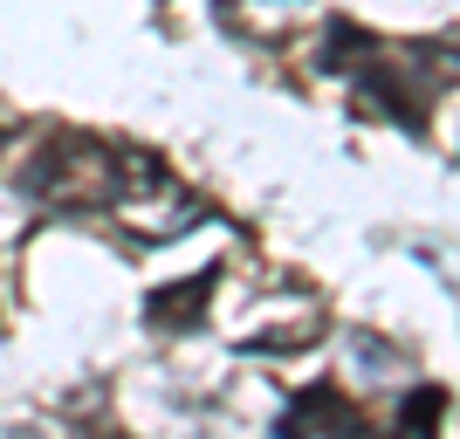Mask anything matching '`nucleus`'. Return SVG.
Listing matches in <instances>:
<instances>
[{
  "label": "nucleus",
  "mask_w": 460,
  "mask_h": 439,
  "mask_svg": "<svg viewBox=\"0 0 460 439\" xmlns=\"http://www.w3.org/2000/svg\"><path fill=\"white\" fill-rule=\"evenodd\" d=\"M117 165H111V152L96 145V137H49L35 152V165H28V192L35 199H49V206H103L117 192Z\"/></svg>",
  "instance_id": "obj_1"
},
{
  "label": "nucleus",
  "mask_w": 460,
  "mask_h": 439,
  "mask_svg": "<svg viewBox=\"0 0 460 439\" xmlns=\"http://www.w3.org/2000/svg\"><path fill=\"white\" fill-rule=\"evenodd\" d=\"M275 439H358V412L337 391H303L288 405V419L275 426Z\"/></svg>",
  "instance_id": "obj_2"
},
{
  "label": "nucleus",
  "mask_w": 460,
  "mask_h": 439,
  "mask_svg": "<svg viewBox=\"0 0 460 439\" xmlns=\"http://www.w3.org/2000/svg\"><path fill=\"white\" fill-rule=\"evenodd\" d=\"M207 295H213V275H186L179 288H158L152 303H145V316H152L158 329H192L199 309H207Z\"/></svg>",
  "instance_id": "obj_3"
}]
</instances>
